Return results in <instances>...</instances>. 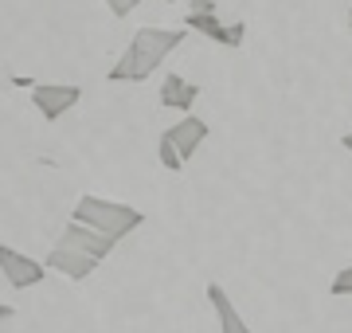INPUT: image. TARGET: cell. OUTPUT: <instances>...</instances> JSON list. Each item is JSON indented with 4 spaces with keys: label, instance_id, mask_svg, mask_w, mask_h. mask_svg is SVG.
Returning a JSON list of instances; mask_svg holds the SVG:
<instances>
[{
    "label": "cell",
    "instance_id": "6da1fadb",
    "mask_svg": "<svg viewBox=\"0 0 352 333\" xmlns=\"http://www.w3.org/2000/svg\"><path fill=\"white\" fill-rule=\"evenodd\" d=\"M188 28H138L122 59L110 67V83H145L161 71V63L184 43Z\"/></svg>",
    "mask_w": 352,
    "mask_h": 333
},
{
    "label": "cell",
    "instance_id": "7a4b0ae2",
    "mask_svg": "<svg viewBox=\"0 0 352 333\" xmlns=\"http://www.w3.org/2000/svg\"><path fill=\"white\" fill-rule=\"evenodd\" d=\"M71 219L75 224H87V228L102 231L106 239H113V244H122L126 235H133V231L145 224V212L133 204H118V200H106V196H78L75 212H71Z\"/></svg>",
    "mask_w": 352,
    "mask_h": 333
},
{
    "label": "cell",
    "instance_id": "3957f363",
    "mask_svg": "<svg viewBox=\"0 0 352 333\" xmlns=\"http://www.w3.org/2000/svg\"><path fill=\"white\" fill-rule=\"evenodd\" d=\"M0 275H4V282L12 290H32V286H39L47 279V263H39V259L16 251V247L0 244Z\"/></svg>",
    "mask_w": 352,
    "mask_h": 333
},
{
    "label": "cell",
    "instance_id": "277c9868",
    "mask_svg": "<svg viewBox=\"0 0 352 333\" xmlns=\"http://www.w3.org/2000/svg\"><path fill=\"white\" fill-rule=\"evenodd\" d=\"M32 103L43 114V122H59L63 114H71L82 103V87L78 83H39L32 90Z\"/></svg>",
    "mask_w": 352,
    "mask_h": 333
},
{
    "label": "cell",
    "instance_id": "5b68a950",
    "mask_svg": "<svg viewBox=\"0 0 352 333\" xmlns=\"http://www.w3.org/2000/svg\"><path fill=\"white\" fill-rule=\"evenodd\" d=\"M184 28H188V32H200V36H208L212 43H223L227 52H239L243 39H247V24H243V20H231V24H227V20H219L215 12H204V16L188 12Z\"/></svg>",
    "mask_w": 352,
    "mask_h": 333
},
{
    "label": "cell",
    "instance_id": "8992f818",
    "mask_svg": "<svg viewBox=\"0 0 352 333\" xmlns=\"http://www.w3.org/2000/svg\"><path fill=\"white\" fill-rule=\"evenodd\" d=\"M59 247H71V251H82V255H90V259H106V255H113V239H106L102 231H94V228H87V224H67L63 228V235H59Z\"/></svg>",
    "mask_w": 352,
    "mask_h": 333
},
{
    "label": "cell",
    "instance_id": "52a82bcc",
    "mask_svg": "<svg viewBox=\"0 0 352 333\" xmlns=\"http://www.w3.org/2000/svg\"><path fill=\"white\" fill-rule=\"evenodd\" d=\"M208 133H212V129H208V122H204V118H196V114H184L180 122H176V126L164 129V138L176 145V153L184 157V165H188L192 157H196V149H200L204 141H208Z\"/></svg>",
    "mask_w": 352,
    "mask_h": 333
},
{
    "label": "cell",
    "instance_id": "ba28073f",
    "mask_svg": "<svg viewBox=\"0 0 352 333\" xmlns=\"http://www.w3.org/2000/svg\"><path fill=\"white\" fill-rule=\"evenodd\" d=\"M47 263V270H59L63 279H71V282H82V279H90L94 275V267H98V259H90V255H82V251H71V247H51V255L43 259Z\"/></svg>",
    "mask_w": 352,
    "mask_h": 333
},
{
    "label": "cell",
    "instance_id": "9c48e42d",
    "mask_svg": "<svg viewBox=\"0 0 352 333\" xmlns=\"http://www.w3.org/2000/svg\"><path fill=\"white\" fill-rule=\"evenodd\" d=\"M208 302H212L215 318H219V333H254L247 321H243L239 306L227 298V290L219 286V282H208Z\"/></svg>",
    "mask_w": 352,
    "mask_h": 333
},
{
    "label": "cell",
    "instance_id": "30bf717a",
    "mask_svg": "<svg viewBox=\"0 0 352 333\" xmlns=\"http://www.w3.org/2000/svg\"><path fill=\"white\" fill-rule=\"evenodd\" d=\"M157 98H161V106H168V110L188 114L192 106H196V98H200V83H188L184 75H164Z\"/></svg>",
    "mask_w": 352,
    "mask_h": 333
},
{
    "label": "cell",
    "instance_id": "8fae6325",
    "mask_svg": "<svg viewBox=\"0 0 352 333\" xmlns=\"http://www.w3.org/2000/svg\"><path fill=\"white\" fill-rule=\"evenodd\" d=\"M157 157H161V165L168 169V173H180V169H184V157L176 153V145L164 138V133H161V141H157Z\"/></svg>",
    "mask_w": 352,
    "mask_h": 333
},
{
    "label": "cell",
    "instance_id": "7c38bea8",
    "mask_svg": "<svg viewBox=\"0 0 352 333\" xmlns=\"http://www.w3.org/2000/svg\"><path fill=\"white\" fill-rule=\"evenodd\" d=\"M329 294H333V298H352V263L344 270H337V275H333V282H329Z\"/></svg>",
    "mask_w": 352,
    "mask_h": 333
},
{
    "label": "cell",
    "instance_id": "4fadbf2b",
    "mask_svg": "<svg viewBox=\"0 0 352 333\" xmlns=\"http://www.w3.org/2000/svg\"><path fill=\"white\" fill-rule=\"evenodd\" d=\"M141 4H145V0H106V8H110L118 20H126V16L133 12V8H141Z\"/></svg>",
    "mask_w": 352,
    "mask_h": 333
},
{
    "label": "cell",
    "instance_id": "5bb4252c",
    "mask_svg": "<svg viewBox=\"0 0 352 333\" xmlns=\"http://www.w3.org/2000/svg\"><path fill=\"white\" fill-rule=\"evenodd\" d=\"M188 12H196V16L215 12V0H188Z\"/></svg>",
    "mask_w": 352,
    "mask_h": 333
},
{
    "label": "cell",
    "instance_id": "9a60e30c",
    "mask_svg": "<svg viewBox=\"0 0 352 333\" xmlns=\"http://www.w3.org/2000/svg\"><path fill=\"white\" fill-rule=\"evenodd\" d=\"M340 145H344V149L352 153V129H349V133H340Z\"/></svg>",
    "mask_w": 352,
    "mask_h": 333
},
{
    "label": "cell",
    "instance_id": "2e32d148",
    "mask_svg": "<svg viewBox=\"0 0 352 333\" xmlns=\"http://www.w3.org/2000/svg\"><path fill=\"white\" fill-rule=\"evenodd\" d=\"M168 4H188V0H168Z\"/></svg>",
    "mask_w": 352,
    "mask_h": 333
},
{
    "label": "cell",
    "instance_id": "e0dca14e",
    "mask_svg": "<svg viewBox=\"0 0 352 333\" xmlns=\"http://www.w3.org/2000/svg\"><path fill=\"white\" fill-rule=\"evenodd\" d=\"M349 32H352V8H349Z\"/></svg>",
    "mask_w": 352,
    "mask_h": 333
}]
</instances>
